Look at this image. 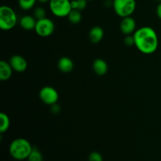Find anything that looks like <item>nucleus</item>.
<instances>
[{"label": "nucleus", "instance_id": "obj_3", "mask_svg": "<svg viewBox=\"0 0 161 161\" xmlns=\"http://www.w3.org/2000/svg\"><path fill=\"white\" fill-rule=\"evenodd\" d=\"M17 23V16L15 11L8 6L0 7V28L9 31L14 28Z\"/></svg>", "mask_w": 161, "mask_h": 161}, {"label": "nucleus", "instance_id": "obj_11", "mask_svg": "<svg viewBox=\"0 0 161 161\" xmlns=\"http://www.w3.org/2000/svg\"><path fill=\"white\" fill-rule=\"evenodd\" d=\"M93 70L97 75H104L107 73L108 69V64L105 60L97 58L93 62Z\"/></svg>", "mask_w": 161, "mask_h": 161}, {"label": "nucleus", "instance_id": "obj_13", "mask_svg": "<svg viewBox=\"0 0 161 161\" xmlns=\"http://www.w3.org/2000/svg\"><path fill=\"white\" fill-rule=\"evenodd\" d=\"M14 69L9 62L2 60L0 61V80L2 81H6L11 78Z\"/></svg>", "mask_w": 161, "mask_h": 161}, {"label": "nucleus", "instance_id": "obj_17", "mask_svg": "<svg viewBox=\"0 0 161 161\" xmlns=\"http://www.w3.org/2000/svg\"><path fill=\"white\" fill-rule=\"evenodd\" d=\"M28 161H43V157L40 151L36 148H33L32 151L28 157Z\"/></svg>", "mask_w": 161, "mask_h": 161}, {"label": "nucleus", "instance_id": "obj_1", "mask_svg": "<svg viewBox=\"0 0 161 161\" xmlns=\"http://www.w3.org/2000/svg\"><path fill=\"white\" fill-rule=\"evenodd\" d=\"M133 36L135 46L141 53L152 54L158 48V36L151 27H142L135 31Z\"/></svg>", "mask_w": 161, "mask_h": 161}, {"label": "nucleus", "instance_id": "obj_21", "mask_svg": "<svg viewBox=\"0 0 161 161\" xmlns=\"http://www.w3.org/2000/svg\"><path fill=\"white\" fill-rule=\"evenodd\" d=\"M88 161H103V157L100 153L92 152L88 156Z\"/></svg>", "mask_w": 161, "mask_h": 161}, {"label": "nucleus", "instance_id": "obj_5", "mask_svg": "<svg viewBox=\"0 0 161 161\" xmlns=\"http://www.w3.org/2000/svg\"><path fill=\"white\" fill-rule=\"evenodd\" d=\"M49 3L50 11L58 17H68L72 9L70 0H50Z\"/></svg>", "mask_w": 161, "mask_h": 161}, {"label": "nucleus", "instance_id": "obj_10", "mask_svg": "<svg viewBox=\"0 0 161 161\" xmlns=\"http://www.w3.org/2000/svg\"><path fill=\"white\" fill-rule=\"evenodd\" d=\"M58 67L61 72L64 73H69L72 71L74 68V63L71 58L68 57H62L58 61Z\"/></svg>", "mask_w": 161, "mask_h": 161}, {"label": "nucleus", "instance_id": "obj_22", "mask_svg": "<svg viewBox=\"0 0 161 161\" xmlns=\"http://www.w3.org/2000/svg\"><path fill=\"white\" fill-rule=\"evenodd\" d=\"M124 43L126 44L128 47L130 46L135 45V39H134L133 35H128V36H126V37L124 38Z\"/></svg>", "mask_w": 161, "mask_h": 161}, {"label": "nucleus", "instance_id": "obj_19", "mask_svg": "<svg viewBox=\"0 0 161 161\" xmlns=\"http://www.w3.org/2000/svg\"><path fill=\"white\" fill-rule=\"evenodd\" d=\"M37 0H18V4L23 10H29L34 7Z\"/></svg>", "mask_w": 161, "mask_h": 161}, {"label": "nucleus", "instance_id": "obj_20", "mask_svg": "<svg viewBox=\"0 0 161 161\" xmlns=\"http://www.w3.org/2000/svg\"><path fill=\"white\" fill-rule=\"evenodd\" d=\"M46 10L44 8L42 7H37L36 8V9L34 10V17L36 20H40V19L45 18L46 17Z\"/></svg>", "mask_w": 161, "mask_h": 161}, {"label": "nucleus", "instance_id": "obj_15", "mask_svg": "<svg viewBox=\"0 0 161 161\" xmlns=\"http://www.w3.org/2000/svg\"><path fill=\"white\" fill-rule=\"evenodd\" d=\"M10 125V120L9 118L6 113H0V133H5L9 129Z\"/></svg>", "mask_w": 161, "mask_h": 161}, {"label": "nucleus", "instance_id": "obj_26", "mask_svg": "<svg viewBox=\"0 0 161 161\" xmlns=\"http://www.w3.org/2000/svg\"><path fill=\"white\" fill-rule=\"evenodd\" d=\"M157 1H158V2H160V3H161V0H157Z\"/></svg>", "mask_w": 161, "mask_h": 161}, {"label": "nucleus", "instance_id": "obj_25", "mask_svg": "<svg viewBox=\"0 0 161 161\" xmlns=\"http://www.w3.org/2000/svg\"><path fill=\"white\" fill-rule=\"evenodd\" d=\"M38 2H39V3H48V2H50V0H37Z\"/></svg>", "mask_w": 161, "mask_h": 161}, {"label": "nucleus", "instance_id": "obj_4", "mask_svg": "<svg viewBox=\"0 0 161 161\" xmlns=\"http://www.w3.org/2000/svg\"><path fill=\"white\" fill-rule=\"evenodd\" d=\"M113 7L115 13L124 18L133 14L136 8V2L135 0H113Z\"/></svg>", "mask_w": 161, "mask_h": 161}, {"label": "nucleus", "instance_id": "obj_14", "mask_svg": "<svg viewBox=\"0 0 161 161\" xmlns=\"http://www.w3.org/2000/svg\"><path fill=\"white\" fill-rule=\"evenodd\" d=\"M104 35L103 28L99 26H94L90 30L89 39L92 43L97 44L102 40Z\"/></svg>", "mask_w": 161, "mask_h": 161}, {"label": "nucleus", "instance_id": "obj_16", "mask_svg": "<svg viewBox=\"0 0 161 161\" xmlns=\"http://www.w3.org/2000/svg\"><path fill=\"white\" fill-rule=\"evenodd\" d=\"M67 17L71 23L73 24V25H77L82 20L81 11L77 10V9H72Z\"/></svg>", "mask_w": 161, "mask_h": 161}, {"label": "nucleus", "instance_id": "obj_23", "mask_svg": "<svg viewBox=\"0 0 161 161\" xmlns=\"http://www.w3.org/2000/svg\"><path fill=\"white\" fill-rule=\"evenodd\" d=\"M51 106V108H50V109H51L52 113H55V114H57V113H59L60 112H61V106H60L58 104H53V105H50Z\"/></svg>", "mask_w": 161, "mask_h": 161}, {"label": "nucleus", "instance_id": "obj_9", "mask_svg": "<svg viewBox=\"0 0 161 161\" xmlns=\"http://www.w3.org/2000/svg\"><path fill=\"white\" fill-rule=\"evenodd\" d=\"M9 63L14 71L17 72H23L28 68V62L26 59L21 55L15 54L12 56L9 59Z\"/></svg>", "mask_w": 161, "mask_h": 161}, {"label": "nucleus", "instance_id": "obj_2", "mask_svg": "<svg viewBox=\"0 0 161 161\" xmlns=\"http://www.w3.org/2000/svg\"><path fill=\"white\" fill-rule=\"evenodd\" d=\"M32 149V146L28 140L24 138H18L10 143L9 152L14 160H25L28 159Z\"/></svg>", "mask_w": 161, "mask_h": 161}, {"label": "nucleus", "instance_id": "obj_12", "mask_svg": "<svg viewBox=\"0 0 161 161\" xmlns=\"http://www.w3.org/2000/svg\"><path fill=\"white\" fill-rule=\"evenodd\" d=\"M37 20L35 18L34 16L25 15L20 19V25L23 29L26 31L35 30Z\"/></svg>", "mask_w": 161, "mask_h": 161}, {"label": "nucleus", "instance_id": "obj_6", "mask_svg": "<svg viewBox=\"0 0 161 161\" xmlns=\"http://www.w3.org/2000/svg\"><path fill=\"white\" fill-rule=\"evenodd\" d=\"M55 29V25L53 20L50 18H45L38 20L36 22L35 31L41 37H48L51 36Z\"/></svg>", "mask_w": 161, "mask_h": 161}, {"label": "nucleus", "instance_id": "obj_24", "mask_svg": "<svg viewBox=\"0 0 161 161\" xmlns=\"http://www.w3.org/2000/svg\"><path fill=\"white\" fill-rule=\"evenodd\" d=\"M157 17L161 20V3H159V5L157 7Z\"/></svg>", "mask_w": 161, "mask_h": 161}, {"label": "nucleus", "instance_id": "obj_18", "mask_svg": "<svg viewBox=\"0 0 161 161\" xmlns=\"http://www.w3.org/2000/svg\"><path fill=\"white\" fill-rule=\"evenodd\" d=\"M87 1L86 0H72L71 1V6L72 9L82 11L86 7Z\"/></svg>", "mask_w": 161, "mask_h": 161}, {"label": "nucleus", "instance_id": "obj_27", "mask_svg": "<svg viewBox=\"0 0 161 161\" xmlns=\"http://www.w3.org/2000/svg\"><path fill=\"white\" fill-rule=\"evenodd\" d=\"M86 1H87V2L88 1H93V0H86Z\"/></svg>", "mask_w": 161, "mask_h": 161}, {"label": "nucleus", "instance_id": "obj_7", "mask_svg": "<svg viewBox=\"0 0 161 161\" xmlns=\"http://www.w3.org/2000/svg\"><path fill=\"white\" fill-rule=\"evenodd\" d=\"M39 97L43 103L48 105H52L58 102L59 94L58 91L53 86H43L39 91Z\"/></svg>", "mask_w": 161, "mask_h": 161}, {"label": "nucleus", "instance_id": "obj_8", "mask_svg": "<svg viewBox=\"0 0 161 161\" xmlns=\"http://www.w3.org/2000/svg\"><path fill=\"white\" fill-rule=\"evenodd\" d=\"M119 28L122 31L123 34L125 36L134 34L136 31V21L133 17H124L121 20L120 24H119Z\"/></svg>", "mask_w": 161, "mask_h": 161}]
</instances>
